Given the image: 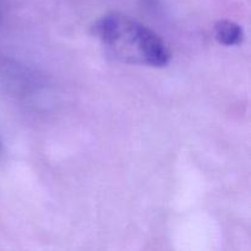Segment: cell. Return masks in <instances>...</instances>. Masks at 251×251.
I'll list each match as a JSON object with an SVG mask.
<instances>
[{"label":"cell","mask_w":251,"mask_h":251,"mask_svg":"<svg viewBox=\"0 0 251 251\" xmlns=\"http://www.w3.org/2000/svg\"><path fill=\"white\" fill-rule=\"evenodd\" d=\"M215 37L223 46H237L243 42L244 31L237 22L222 20L215 25Z\"/></svg>","instance_id":"obj_2"},{"label":"cell","mask_w":251,"mask_h":251,"mask_svg":"<svg viewBox=\"0 0 251 251\" xmlns=\"http://www.w3.org/2000/svg\"><path fill=\"white\" fill-rule=\"evenodd\" d=\"M93 32L105 50L123 63L162 68L171 58L158 34L124 15L102 16L93 26Z\"/></svg>","instance_id":"obj_1"}]
</instances>
